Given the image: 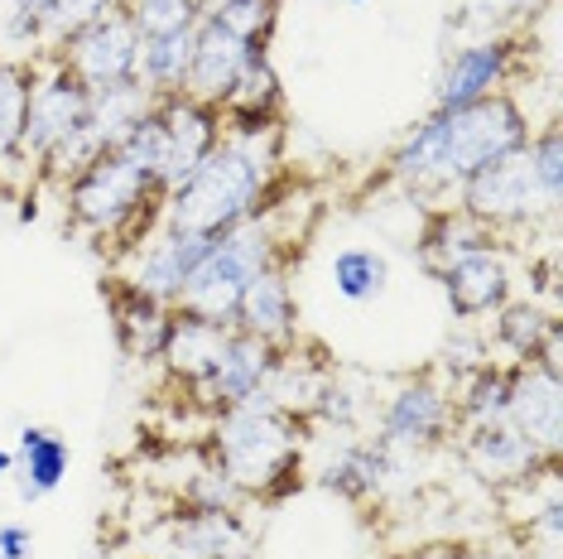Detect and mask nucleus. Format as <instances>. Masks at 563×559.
Instances as JSON below:
<instances>
[{"label": "nucleus", "mask_w": 563, "mask_h": 559, "mask_svg": "<svg viewBox=\"0 0 563 559\" xmlns=\"http://www.w3.org/2000/svg\"><path fill=\"white\" fill-rule=\"evenodd\" d=\"M563 328L534 299H506L492 314V348H501L510 362H559Z\"/></svg>", "instance_id": "23"}, {"label": "nucleus", "mask_w": 563, "mask_h": 559, "mask_svg": "<svg viewBox=\"0 0 563 559\" xmlns=\"http://www.w3.org/2000/svg\"><path fill=\"white\" fill-rule=\"evenodd\" d=\"M222 111V135H279L285 121V87L271 54H255L246 63V73L236 78V87L217 101Z\"/></svg>", "instance_id": "17"}, {"label": "nucleus", "mask_w": 563, "mask_h": 559, "mask_svg": "<svg viewBox=\"0 0 563 559\" xmlns=\"http://www.w3.org/2000/svg\"><path fill=\"white\" fill-rule=\"evenodd\" d=\"M87 107H92V92L54 54L34 63V92L30 111H24V160L40 169L54 150H63L87 125Z\"/></svg>", "instance_id": "8"}, {"label": "nucleus", "mask_w": 563, "mask_h": 559, "mask_svg": "<svg viewBox=\"0 0 563 559\" xmlns=\"http://www.w3.org/2000/svg\"><path fill=\"white\" fill-rule=\"evenodd\" d=\"M439 285H443V299H448V309H453L457 324L492 319L506 299H516V295H510V285H516V280H510V261H506L501 246L443 265Z\"/></svg>", "instance_id": "15"}, {"label": "nucleus", "mask_w": 563, "mask_h": 559, "mask_svg": "<svg viewBox=\"0 0 563 559\" xmlns=\"http://www.w3.org/2000/svg\"><path fill=\"white\" fill-rule=\"evenodd\" d=\"M117 6H121V0H117Z\"/></svg>", "instance_id": "42"}, {"label": "nucleus", "mask_w": 563, "mask_h": 559, "mask_svg": "<svg viewBox=\"0 0 563 559\" xmlns=\"http://www.w3.org/2000/svg\"><path fill=\"white\" fill-rule=\"evenodd\" d=\"M255 540L236 512H178L174 555L188 559H251Z\"/></svg>", "instance_id": "24"}, {"label": "nucleus", "mask_w": 563, "mask_h": 559, "mask_svg": "<svg viewBox=\"0 0 563 559\" xmlns=\"http://www.w3.org/2000/svg\"><path fill=\"white\" fill-rule=\"evenodd\" d=\"M0 559H34V536H30V526H20V520L0 526Z\"/></svg>", "instance_id": "37"}, {"label": "nucleus", "mask_w": 563, "mask_h": 559, "mask_svg": "<svg viewBox=\"0 0 563 559\" xmlns=\"http://www.w3.org/2000/svg\"><path fill=\"white\" fill-rule=\"evenodd\" d=\"M453 435H457L453 391L433 372L400 381L376 415V439L390 443V449H405V453L439 449V443H448Z\"/></svg>", "instance_id": "7"}, {"label": "nucleus", "mask_w": 563, "mask_h": 559, "mask_svg": "<svg viewBox=\"0 0 563 559\" xmlns=\"http://www.w3.org/2000/svg\"><path fill=\"white\" fill-rule=\"evenodd\" d=\"M486 358H492V342H486L482 333H467V328H463L457 338L443 342V362H439V366H443V372L453 376V381H463L472 366H482ZM453 381H448V386H453Z\"/></svg>", "instance_id": "34"}, {"label": "nucleus", "mask_w": 563, "mask_h": 559, "mask_svg": "<svg viewBox=\"0 0 563 559\" xmlns=\"http://www.w3.org/2000/svg\"><path fill=\"white\" fill-rule=\"evenodd\" d=\"M453 415L457 429L463 425H482V419H506V401H510V362L486 358L482 366H472L463 381H453Z\"/></svg>", "instance_id": "28"}, {"label": "nucleus", "mask_w": 563, "mask_h": 559, "mask_svg": "<svg viewBox=\"0 0 563 559\" xmlns=\"http://www.w3.org/2000/svg\"><path fill=\"white\" fill-rule=\"evenodd\" d=\"M332 285L347 304H371L386 295L390 285V261L376 246H342L332 256Z\"/></svg>", "instance_id": "30"}, {"label": "nucleus", "mask_w": 563, "mask_h": 559, "mask_svg": "<svg viewBox=\"0 0 563 559\" xmlns=\"http://www.w3.org/2000/svg\"><path fill=\"white\" fill-rule=\"evenodd\" d=\"M516 63H520V40H516V34H486V40L463 44L453 58L443 63L439 92H433V111L467 107V101L506 92Z\"/></svg>", "instance_id": "12"}, {"label": "nucleus", "mask_w": 563, "mask_h": 559, "mask_svg": "<svg viewBox=\"0 0 563 559\" xmlns=\"http://www.w3.org/2000/svg\"><path fill=\"white\" fill-rule=\"evenodd\" d=\"M159 121H164V140H169V188H178L222 145V111L212 101L178 92L159 101Z\"/></svg>", "instance_id": "18"}, {"label": "nucleus", "mask_w": 563, "mask_h": 559, "mask_svg": "<svg viewBox=\"0 0 563 559\" xmlns=\"http://www.w3.org/2000/svg\"><path fill=\"white\" fill-rule=\"evenodd\" d=\"M232 328L275 342V348H294V342H299V299H294L289 265H265V271L241 289Z\"/></svg>", "instance_id": "16"}, {"label": "nucleus", "mask_w": 563, "mask_h": 559, "mask_svg": "<svg viewBox=\"0 0 563 559\" xmlns=\"http://www.w3.org/2000/svg\"><path fill=\"white\" fill-rule=\"evenodd\" d=\"M208 15L222 24V30H232L241 44H251L265 54L275 40V24H279V0H222V6H212Z\"/></svg>", "instance_id": "31"}, {"label": "nucleus", "mask_w": 563, "mask_h": 559, "mask_svg": "<svg viewBox=\"0 0 563 559\" xmlns=\"http://www.w3.org/2000/svg\"><path fill=\"white\" fill-rule=\"evenodd\" d=\"M212 251V237H194V232H178V227H159L145 246L135 251V265H131V280L145 295H155L159 304L178 299V289L188 285V275L198 271V261Z\"/></svg>", "instance_id": "19"}, {"label": "nucleus", "mask_w": 563, "mask_h": 559, "mask_svg": "<svg viewBox=\"0 0 563 559\" xmlns=\"http://www.w3.org/2000/svg\"><path fill=\"white\" fill-rule=\"evenodd\" d=\"M279 358H285V348H275V342L251 338V333H241V328H232V333H227L222 358H217V372L194 391V401H202L217 415V410H227V405H241V401L261 396V391L271 386Z\"/></svg>", "instance_id": "13"}, {"label": "nucleus", "mask_w": 563, "mask_h": 559, "mask_svg": "<svg viewBox=\"0 0 563 559\" xmlns=\"http://www.w3.org/2000/svg\"><path fill=\"white\" fill-rule=\"evenodd\" d=\"M530 140V117L510 92H492L467 107L429 111L390 155V179L409 194H448L463 188L492 160L510 155Z\"/></svg>", "instance_id": "1"}, {"label": "nucleus", "mask_w": 563, "mask_h": 559, "mask_svg": "<svg viewBox=\"0 0 563 559\" xmlns=\"http://www.w3.org/2000/svg\"><path fill=\"white\" fill-rule=\"evenodd\" d=\"M15 473V449H0V478Z\"/></svg>", "instance_id": "38"}, {"label": "nucleus", "mask_w": 563, "mask_h": 559, "mask_svg": "<svg viewBox=\"0 0 563 559\" xmlns=\"http://www.w3.org/2000/svg\"><path fill=\"white\" fill-rule=\"evenodd\" d=\"M155 559H188V555H155Z\"/></svg>", "instance_id": "40"}, {"label": "nucleus", "mask_w": 563, "mask_h": 559, "mask_svg": "<svg viewBox=\"0 0 563 559\" xmlns=\"http://www.w3.org/2000/svg\"><path fill=\"white\" fill-rule=\"evenodd\" d=\"M482 20H516V15H534L544 0H467Z\"/></svg>", "instance_id": "36"}, {"label": "nucleus", "mask_w": 563, "mask_h": 559, "mask_svg": "<svg viewBox=\"0 0 563 559\" xmlns=\"http://www.w3.org/2000/svg\"><path fill=\"white\" fill-rule=\"evenodd\" d=\"M405 559H516V555L492 550V545H477V540H439V545H419Z\"/></svg>", "instance_id": "35"}, {"label": "nucleus", "mask_w": 563, "mask_h": 559, "mask_svg": "<svg viewBox=\"0 0 563 559\" xmlns=\"http://www.w3.org/2000/svg\"><path fill=\"white\" fill-rule=\"evenodd\" d=\"M30 92H34V58H0V164L24 160Z\"/></svg>", "instance_id": "29"}, {"label": "nucleus", "mask_w": 563, "mask_h": 559, "mask_svg": "<svg viewBox=\"0 0 563 559\" xmlns=\"http://www.w3.org/2000/svg\"><path fill=\"white\" fill-rule=\"evenodd\" d=\"M227 333H232V324H212V319H198V314L174 309L169 333H164V348H159V366L169 372V381H178L194 396L202 381L217 372Z\"/></svg>", "instance_id": "22"}, {"label": "nucleus", "mask_w": 563, "mask_h": 559, "mask_svg": "<svg viewBox=\"0 0 563 559\" xmlns=\"http://www.w3.org/2000/svg\"><path fill=\"white\" fill-rule=\"evenodd\" d=\"M347 6H371V0H347Z\"/></svg>", "instance_id": "41"}, {"label": "nucleus", "mask_w": 563, "mask_h": 559, "mask_svg": "<svg viewBox=\"0 0 563 559\" xmlns=\"http://www.w3.org/2000/svg\"><path fill=\"white\" fill-rule=\"evenodd\" d=\"M107 309H111V328H117V342L125 358L159 362L164 333H169V319H174L169 304L145 295L131 275H117V280H107Z\"/></svg>", "instance_id": "20"}, {"label": "nucleus", "mask_w": 563, "mask_h": 559, "mask_svg": "<svg viewBox=\"0 0 563 559\" xmlns=\"http://www.w3.org/2000/svg\"><path fill=\"white\" fill-rule=\"evenodd\" d=\"M68 463H73V449L68 439L54 435V429H40V425H24L20 429V443H15V487L24 502H40L48 492L68 478Z\"/></svg>", "instance_id": "25"}, {"label": "nucleus", "mask_w": 563, "mask_h": 559, "mask_svg": "<svg viewBox=\"0 0 563 559\" xmlns=\"http://www.w3.org/2000/svg\"><path fill=\"white\" fill-rule=\"evenodd\" d=\"M279 169V135H222V145L198 164L164 202V227L194 237H222L232 227L265 212V198H275Z\"/></svg>", "instance_id": "2"}, {"label": "nucleus", "mask_w": 563, "mask_h": 559, "mask_svg": "<svg viewBox=\"0 0 563 559\" xmlns=\"http://www.w3.org/2000/svg\"><path fill=\"white\" fill-rule=\"evenodd\" d=\"M40 10H44V48L58 54L78 30H87L107 10H117V0H40Z\"/></svg>", "instance_id": "32"}, {"label": "nucleus", "mask_w": 563, "mask_h": 559, "mask_svg": "<svg viewBox=\"0 0 563 559\" xmlns=\"http://www.w3.org/2000/svg\"><path fill=\"white\" fill-rule=\"evenodd\" d=\"M496 246V232L482 222H472L463 208H443L433 212L424 237H419V261H424L429 275H439L443 265L463 261V256H477V251H492Z\"/></svg>", "instance_id": "26"}, {"label": "nucleus", "mask_w": 563, "mask_h": 559, "mask_svg": "<svg viewBox=\"0 0 563 559\" xmlns=\"http://www.w3.org/2000/svg\"><path fill=\"white\" fill-rule=\"evenodd\" d=\"M54 58L87 87V92L121 87V83H140L135 78V68H140V34H135V24H131V15H125L121 6L107 10L101 20H92L87 30H78Z\"/></svg>", "instance_id": "10"}, {"label": "nucleus", "mask_w": 563, "mask_h": 559, "mask_svg": "<svg viewBox=\"0 0 563 559\" xmlns=\"http://www.w3.org/2000/svg\"><path fill=\"white\" fill-rule=\"evenodd\" d=\"M506 419L540 453H563V381L559 362H510V401Z\"/></svg>", "instance_id": "11"}, {"label": "nucleus", "mask_w": 563, "mask_h": 559, "mask_svg": "<svg viewBox=\"0 0 563 559\" xmlns=\"http://www.w3.org/2000/svg\"><path fill=\"white\" fill-rule=\"evenodd\" d=\"M198 30V24H194ZM194 30H174L155 34V40H140V68L135 78L155 101L178 97L188 83V63H194Z\"/></svg>", "instance_id": "27"}, {"label": "nucleus", "mask_w": 563, "mask_h": 559, "mask_svg": "<svg viewBox=\"0 0 563 559\" xmlns=\"http://www.w3.org/2000/svg\"><path fill=\"white\" fill-rule=\"evenodd\" d=\"M457 453H463V463L486 482V487H496V492L534 487L544 473H554V468H559V459H549V453L534 449V443L525 439L510 419H482V425H463V429H457Z\"/></svg>", "instance_id": "9"}, {"label": "nucleus", "mask_w": 563, "mask_h": 559, "mask_svg": "<svg viewBox=\"0 0 563 559\" xmlns=\"http://www.w3.org/2000/svg\"><path fill=\"white\" fill-rule=\"evenodd\" d=\"M457 208H463L472 222L492 227V232L534 227L540 218H549V212H559L554 202L544 198L540 179H534L530 160H525V145L472 174V179L457 188Z\"/></svg>", "instance_id": "6"}, {"label": "nucleus", "mask_w": 563, "mask_h": 559, "mask_svg": "<svg viewBox=\"0 0 563 559\" xmlns=\"http://www.w3.org/2000/svg\"><path fill=\"white\" fill-rule=\"evenodd\" d=\"M559 145H563L559 121H544L540 131H530V140H525V160H530L534 179H540L544 198L554 202V208H559V198H563V155H559Z\"/></svg>", "instance_id": "33"}, {"label": "nucleus", "mask_w": 563, "mask_h": 559, "mask_svg": "<svg viewBox=\"0 0 563 559\" xmlns=\"http://www.w3.org/2000/svg\"><path fill=\"white\" fill-rule=\"evenodd\" d=\"M265 265H285V261H279L275 227L261 212V218L241 222L212 241V251L198 261V271L188 275V285L178 289L174 309L198 314V319H212V324H232L241 289H246Z\"/></svg>", "instance_id": "5"}, {"label": "nucleus", "mask_w": 563, "mask_h": 559, "mask_svg": "<svg viewBox=\"0 0 563 559\" xmlns=\"http://www.w3.org/2000/svg\"><path fill=\"white\" fill-rule=\"evenodd\" d=\"M409 459H419V453L390 449V443H380L376 435H371V439H347L323 463V473H318V487H328L332 497L362 506L371 497H380V492H386L390 482L405 473Z\"/></svg>", "instance_id": "14"}, {"label": "nucleus", "mask_w": 563, "mask_h": 559, "mask_svg": "<svg viewBox=\"0 0 563 559\" xmlns=\"http://www.w3.org/2000/svg\"><path fill=\"white\" fill-rule=\"evenodd\" d=\"M212 6H222V0H202V15H208V10H212Z\"/></svg>", "instance_id": "39"}, {"label": "nucleus", "mask_w": 563, "mask_h": 559, "mask_svg": "<svg viewBox=\"0 0 563 559\" xmlns=\"http://www.w3.org/2000/svg\"><path fill=\"white\" fill-rule=\"evenodd\" d=\"M255 54H261V48L241 44L232 30H222L212 15H202L198 30H194V63H188L184 92L198 97V101H212V107H217V101H222L236 87V78L246 73V63Z\"/></svg>", "instance_id": "21"}, {"label": "nucleus", "mask_w": 563, "mask_h": 559, "mask_svg": "<svg viewBox=\"0 0 563 559\" xmlns=\"http://www.w3.org/2000/svg\"><path fill=\"white\" fill-rule=\"evenodd\" d=\"M303 425H294L289 415H279L275 405L261 396L227 405L212 415L208 429V463L222 473L241 497L279 502L299 487L303 473Z\"/></svg>", "instance_id": "3"}, {"label": "nucleus", "mask_w": 563, "mask_h": 559, "mask_svg": "<svg viewBox=\"0 0 563 559\" xmlns=\"http://www.w3.org/2000/svg\"><path fill=\"white\" fill-rule=\"evenodd\" d=\"M164 202H169V194L159 184H150L140 169H131L117 150L97 155L87 169H78L63 184L68 227L111 241L121 256H135L164 227Z\"/></svg>", "instance_id": "4"}]
</instances>
